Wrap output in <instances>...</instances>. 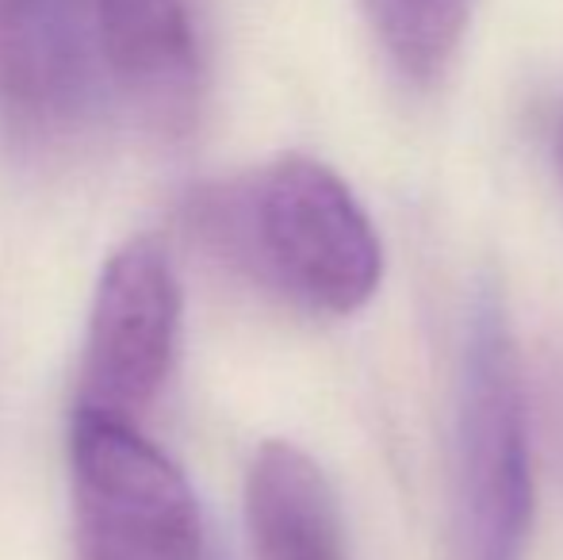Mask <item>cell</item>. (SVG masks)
<instances>
[{
    "label": "cell",
    "mask_w": 563,
    "mask_h": 560,
    "mask_svg": "<svg viewBox=\"0 0 563 560\" xmlns=\"http://www.w3.org/2000/svg\"><path fill=\"white\" fill-rule=\"evenodd\" d=\"M104 77L123 105L162 135L200 116L203 51L188 0H92Z\"/></svg>",
    "instance_id": "8992f818"
},
{
    "label": "cell",
    "mask_w": 563,
    "mask_h": 560,
    "mask_svg": "<svg viewBox=\"0 0 563 560\" xmlns=\"http://www.w3.org/2000/svg\"><path fill=\"white\" fill-rule=\"evenodd\" d=\"M180 338V281L154 234L112 250L92 292L77 411L139 422L169 384Z\"/></svg>",
    "instance_id": "277c9868"
},
{
    "label": "cell",
    "mask_w": 563,
    "mask_h": 560,
    "mask_svg": "<svg viewBox=\"0 0 563 560\" xmlns=\"http://www.w3.org/2000/svg\"><path fill=\"white\" fill-rule=\"evenodd\" d=\"M253 560H353L334 484L291 441H265L245 472Z\"/></svg>",
    "instance_id": "52a82bcc"
},
{
    "label": "cell",
    "mask_w": 563,
    "mask_h": 560,
    "mask_svg": "<svg viewBox=\"0 0 563 560\" xmlns=\"http://www.w3.org/2000/svg\"><path fill=\"white\" fill-rule=\"evenodd\" d=\"M192 231L234 273L311 315H356L384 281V242L330 165L284 154L188 200Z\"/></svg>",
    "instance_id": "6da1fadb"
},
{
    "label": "cell",
    "mask_w": 563,
    "mask_h": 560,
    "mask_svg": "<svg viewBox=\"0 0 563 560\" xmlns=\"http://www.w3.org/2000/svg\"><path fill=\"white\" fill-rule=\"evenodd\" d=\"M69 480L81 560H208L192 484L139 422L74 411Z\"/></svg>",
    "instance_id": "3957f363"
},
{
    "label": "cell",
    "mask_w": 563,
    "mask_h": 560,
    "mask_svg": "<svg viewBox=\"0 0 563 560\" xmlns=\"http://www.w3.org/2000/svg\"><path fill=\"white\" fill-rule=\"evenodd\" d=\"M372 35L407 81L433 85L464 43L472 0H361Z\"/></svg>",
    "instance_id": "ba28073f"
},
{
    "label": "cell",
    "mask_w": 563,
    "mask_h": 560,
    "mask_svg": "<svg viewBox=\"0 0 563 560\" xmlns=\"http://www.w3.org/2000/svg\"><path fill=\"white\" fill-rule=\"evenodd\" d=\"M556 157H560V177H563V112H560V128H556Z\"/></svg>",
    "instance_id": "9c48e42d"
},
{
    "label": "cell",
    "mask_w": 563,
    "mask_h": 560,
    "mask_svg": "<svg viewBox=\"0 0 563 560\" xmlns=\"http://www.w3.org/2000/svg\"><path fill=\"white\" fill-rule=\"evenodd\" d=\"M92 0H0V131L20 146L77 135L97 105Z\"/></svg>",
    "instance_id": "5b68a950"
},
{
    "label": "cell",
    "mask_w": 563,
    "mask_h": 560,
    "mask_svg": "<svg viewBox=\"0 0 563 560\" xmlns=\"http://www.w3.org/2000/svg\"><path fill=\"white\" fill-rule=\"evenodd\" d=\"M452 560H526L533 530V446L521 358L503 296L472 304L456 396Z\"/></svg>",
    "instance_id": "7a4b0ae2"
}]
</instances>
